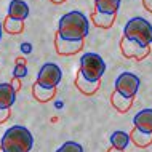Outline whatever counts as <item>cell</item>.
<instances>
[{
	"instance_id": "cb8c5ba5",
	"label": "cell",
	"mask_w": 152,
	"mask_h": 152,
	"mask_svg": "<svg viewBox=\"0 0 152 152\" xmlns=\"http://www.w3.org/2000/svg\"><path fill=\"white\" fill-rule=\"evenodd\" d=\"M10 83L13 85V88H15V90H18L19 87H21V83H19V79H16V77H15V80H13V82H10Z\"/></svg>"
},
{
	"instance_id": "8992f818",
	"label": "cell",
	"mask_w": 152,
	"mask_h": 152,
	"mask_svg": "<svg viewBox=\"0 0 152 152\" xmlns=\"http://www.w3.org/2000/svg\"><path fill=\"white\" fill-rule=\"evenodd\" d=\"M139 85H141V82H139V77L136 74L122 72L115 79V85H114V87H115V91L120 93L122 96L133 99V98L136 96L138 90H139Z\"/></svg>"
},
{
	"instance_id": "d6986e66",
	"label": "cell",
	"mask_w": 152,
	"mask_h": 152,
	"mask_svg": "<svg viewBox=\"0 0 152 152\" xmlns=\"http://www.w3.org/2000/svg\"><path fill=\"white\" fill-rule=\"evenodd\" d=\"M23 23L24 21H18V19H13V18H8L7 16L5 23H3V29L11 35H18L24 31V24Z\"/></svg>"
},
{
	"instance_id": "3957f363",
	"label": "cell",
	"mask_w": 152,
	"mask_h": 152,
	"mask_svg": "<svg viewBox=\"0 0 152 152\" xmlns=\"http://www.w3.org/2000/svg\"><path fill=\"white\" fill-rule=\"evenodd\" d=\"M123 37L130 42L138 43L139 47L147 48L152 43V24L141 16L131 18L123 27Z\"/></svg>"
},
{
	"instance_id": "5bb4252c",
	"label": "cell",
	"mask_w": 152,
	"mask_h": 152,
	"mask_svg": "<svg viewBox=\"0 0 152 152\" xmlns=\"http://www.w3.org/2000/svg\"><path fill=\"white\" fill-rule=\"evenodd\" d=\"M130 141H131L130 134L125 133V131H122V130H117L110 134V147H115V149L125 151V147L128 146Z\"/></svg>"
},
{
	"instance_id": "e0dca14e",
	"label": "cell",
	"mask_w": 152,
	"mask_h": 152,
	"mask_svg": "<svg viewBox=\"0 0 152 152\" xmlns=\"http://www.w3.org/2000/svg\"><path fill=\"white\" fill-rule=\"evenodd\" d=\"M110 104H112L118 112H126V110H130L131 104H133V99L125 98V96H122L120 93L114 91L112 96H110Z\"/></svg>"
},
{
	"instance_id": "30bf717a",
	"label": "cell",
	"mask_w": 152,
	"mask_h": 152,
	"mask_svg": "<svg viewBox=\"0 0 152 152\" xmlns=\"http://www.w3.org/2000/svg\"><path fill=\"white\" fill-rule=\"evenodd\" d=\"M134 128L144 131V133H152V109H142L134 115L133 118Z\"/></svg>"
},
{
	"instance_id": "5b68a950",
	"label": "cell",
	"mask_w": 152,
	"mask_h": 152,
	"mask_svg": "<svg viewBox=\"0 0 152 152\" xmlns=\"http://www.w3.org/2000/svg\"><path fill=\"white\" fill-rule=\"evenodd\" d=\"M63 77V71L55 63H45L37 74V82L43 88H56Z\"/></svg>"
},
{
	"instance_id": "44dd1931",
	"label": "cell",
	"mask_w": 152,
	"mask_h": 152,
	"mask_svg": "<svg viewBox=\"0 0 152 152\" xmlns=\"http://www.w3.org/2000/svg\"><path fill=\"white\" fill-rule=\"evenodd\" d=\"M13 75L16 77V79L26 77V75H27V67H26V66H16L15 71H13Z\"/></svg>"
},
{
	"instance_id": "4316f807",
	"label": "cell",
	"mask_w": 152,
	"mask_h": 152,
	"mask_svg": "<svg viewBox=\"0 0 152 152\" xmlns=\"http://www.w3.org/2000/svg\"><path fill=\"white\" fill-rule=\"evenodd\" d=\"M107 152H123V151H120V149H115V147H110V149H109Z\"/></svg>"
},
{
	"instance_id": "d4e9b609",
	"label": "cell",
	"mask_w": 152,
	"mask_h": 152,
	"mask_svg": "<svg viewBox=\"0 0 152 152\" xmlns=\"http://www.w3.org/2000/svg\"><path fill=\"white\" fill-rule=\"evenodd\" d=\"M21 50H24V53H31V43L21 45Z\"/></svg>"
},
{
	"instance_id": "7402d4cb",
	"label": "cell",
	"mask_w": 152,
	"mask_h": 152,
	"mask_svg": "<svg viewBox=\"0 0 152 152\" xmlns=\"http://www.w3.org/2000/svg\"><path fill=\"white\" fill-rule=\"evenodd\" d=\"M10 117V109H0V123H3Z\"/></svg>"
},
{
	"instance_id": "ba28073f",
	"label": "cell",
	"mask_w": 152,
	"mask_h": 152,
	"mask_svg": "<svg viewBox=\"0 0 152 152\" xmlns=\"http://www.w3.org/2000/svg\"><path fill=\"white\" fill-rule=\"evenodd\" d=\"M55 47H56V51H58L59 55L69 56V55H75V53H79L82 48H83V40H75V42H72V40H64V39H61V37L56 34Z\"/></svg>"
},
{
	"instance_id": "83f0119b",
	"label": "cell",
	"mask_w": 152,
	"mask_h": 152,
	"mask_svg": "<svg viewBox=\"0 0 152 152\" xmlns=\"http://www.w3.org/2000/svg\"><path fill=\"white\" fill-rule=\"evenodd\" d=\"M2 32H3V24L0 23V40H2Z\"/></svg>"
},
{
	"instance_id": "f546056e",
	"label": "cell",
	"mask_w": 152,
	"mask_h": 152,
	"mask_svg": "<svg viewBox=\"0 0 152 152\" xmlns=\"http://www.w3.org/2000/svg\"><path fill=\"white\" fill-rule=\"evenodd\" d=\"M0 152H3V151H2V149H0Z\"/></svg>"
},
{
	"instance_id": "277c9868",
	"label": "cell",
	"mask_w": 152,
	"mask_h": 152,
	"mask_svg": "<svg viewBox=\"0 0 152 152\" xmlns=\"http://www.w3.org/2000/svg\"><path fill=\"white\" fill-rule=\"evenodd\" d=\"M80 72L85 79L99 82L106 72V63L98 53H85L80 58Z\"/></svg>"
},
{
	"instance_id": "52a82bcc",
	"label": "cell",
	"mask_w": 152,
	"mask_h": 152,
	"mask_svg": "<svg viewBox=\"0 0 152 152\" xmlns=\"http://www.w3.org/2000/svg\"><path fill=\"white\" fill-rule=\"evenodd\" d=\"M120 48H122V53H123V56L125 58H133V59H138V61H141V59H144L147 55L151 53V48L147 47H139L138 43H134V42H130V40H126L125 37L122 39V42H120Z\"/></svg>"
},
{
	"instance_id": "ac0fdd59",
	"label": "cell",
	"mask_w": 152,
	"mask_h": 152,
	"mask_svg": "<svg viewBox=\"0 0 152 152\" xmlns=\"http://www.w3.org/2000/svg\"><path fill=\"white\" fill-rule=\"evenodd\" d=\"M130 139L134 142L138 147H147L152 144V133H144V131L134 128L130 133Z\"/></svg>"
},
{
	"instance_id": "9c48e42d",
	"label": "cell",
	"mask_w": 152,
	"mask_h": 152,
	"mask_svg": "<svg viewBox=\"0 0 152 152\" xmlns=\"http://www.w3.org/2000/svg\"><path fill=\"white\" fill-rule=\"evenodd\" d=\"M29 5L24 0H11L10 5H8V18L24 21L29 16Z\"/></svg>"
},
{
	"instance_id": "4fadbf2b",
	"label": "cell",
	"mask_w": 152,
	"mask_h": 152,
	"mask_svg": "<svg viewBox=\"0 0 152 152\" xmlns=\"http://www.w3.org/2000/svg\"><path fill=\"white\" fill-rule=\"evenodd\" d=\"M122 0H96L94 2V11L106 15H115Z\"/></svg>"
},
{
	"instance_id": "484cf974",
	"label": "cell",
	"mask_w": 152,
	"mask_h": 152,
	"mask_svg": "<svg viewBox=\"0 0 152 152\" xmlns=\"http://www.w3.org/2000/svg\"><path fill=\"white\" fill-rule=\"evenodd\" d=\"M16 66H26V59H21V58H18V59H16Z\"/></svg>"
},
{
	"instance_id": "8fae6325",
	"label": "cell",
	"mask_w": 152,
	"mask_h": 152,
	"mask_svg": "<svg viewBox=\"0 0 152 152\" xmlns=\"http://www.w3.org/2000/svg\"><path fill=\"white\" fill-rule=\"evenodd\" d=\"M16 101V90L11 83H0V109H10Z\"/></svg>"
},
{
	"instance_id": "603a6c76",
	"label": "cell",
	"mask_w": 152,
	"mask_h": 152,
	"mask_svg": "<svg viewBox=\"0 0 152 152\" xmlns=\"http://www.w3.org/2000/svg\"><path fill=\"white\" fill-rule=\"evenodd\" d=\"M142 5L149 13H152V0H142Z\"/></svg>"
},
{
	"instance_id": "7c38bea8",
	"label": "cell",
	"mask_w": 152,
	"mask_h": 152,
	"mask_svg": "<svg viewBox=\"0 0 152 152\" xmlns=\"http://www.w3.org/2000/svg\"><path fill=\"white\" fill-rule=\"evenodd\" d=\"M75 85H77V88H79L83 94H87V96L94 94V93L98 91V88H99V82H91V80L85 79V77L82 75L80 71H79V74H77Z\"/></svg>"
},
{
	"instance_id": "2e32d148",
	"label": "cell",
	"mask_w": 152,
	"mask_h": 152,
	"mask_svg": "<svg viewBox=\"0 0 152 152\" xmlns=\"http://www.w3.org/2000/svg\"><path fill=\"white\" fill-rule=\"evenodd\" d=\"M91 19H93V23L96 24L98 27L109 29V27L114 26L115 15H106V13H99V11H93V13H91Z\"/></svg>"
},
{
	"instance_id": "6da1fadb",
	"label": "cell",
	"mask_w": 152,
	"mask_h": 152,
	"mask_svg": "<svg viewBox=\"0 0 152 152\" xmlns=\"http://www.w3.org/2000/svg\"><path fill=\"white\" fill-rule=\"evenodd\" d=\"M90 23L88 18L82 11H69L61 16L58 23V35L64 40H83L88 35Z\"/></svg>"
},
{
	"instance_id": "ffe728a7",
	"label": "cell",
	"mask_w": 152,
	"mask_h": 152,
	"mask_svg": "<svg viewBox=\"0 0 152 152\" xmlns=\"http://www.w3.org/2000/svg\"><path fill=\"white\" fill-rule=\"evenodd\" d=\"M56 152H83V147H82L79 142L67 141V142H64L61 147H58Z\"/></svg>"
},
{
	"instance_id": "f1b7e54d",
	"label": "cell",
	"mask_w": 152,
	"mask_h": 152,
	"mask_svg": "<svg viewBox=\"0 0 152 152\" xmlns=\"http://www.w3.org/2000/svg\"><path fill=\"white\" fill-rule=\"evenodd\" d=\"M50 2H53V3H63V2H66V0H50Z\"/></svg>"
},
{
	"instance_id": "7a4b0ae2",
	"label": "cell",
	"mask_w": 152,
	"mask_h": 152,
	"mask_svg": "<svg viewBox=\"0 0 152 152\" xmlns=\"http://www.w3.org/2000/svg\"><path fill=\"white\" fill-rule=\"evenodd\" d=\"M32 146L34 136L23 125L10 126L0 139V149L3 152H31Z\"/></svg>"
},
{
	"instance_id": "9a60e30c",
	"label": "cell",
	"mask_w": 152,
	"mask_h": 152,
	"mask_svg": "<svg viewBox=\"0 0 152 152\" xmlns=\"http://www.w3.org/2000/svg\"><path fill=\"white\" fill-rule=\"evenodd\" d=\"M55 93H56V88H43V87H40L39 83H34V87H32V94H34V98L40 102L51 101L53 98H55Z\"/></svg>"
}]
</instances>
